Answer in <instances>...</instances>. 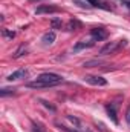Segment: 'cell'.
I'll return each instance as SVG.
<instances>
[{"mask_svg":"<svg viewBox=\"0 0 130 132\" xmlns=\"http://www.w3.org/2000/svg\"><path fill=\"white\" fill-rule=\"evenodd\" d=\"M121 46H126V40H118V42H109L107 45H104L99 49L101 55H107V54H113L115 51H118Z\"/></svg>","mask_w":130,"mask_h":132,"instance_id":"6da1fadb","label":"cell"},{"mask_svg":"<svg viewBox=\"0 0 130 132\" xmlns=\"http://www.w3.org/2000/svg\"><path fill=\"white\" fill-rule=\"evenodd\" d=\"M37 80L46 83L48 86H54V85H58L61 81V77L58 74H52V72H44V74H40L37 77Z\"/></svg>","mask_w":130,"mask_h":132,"instance_id":"7a4b0ae2","label":"cell"},{"mask_svg":"<svg viewBox=\"0 0 130 132\" xmlns=\"http://www.w3.org/2000/svg\"><path fill=\"white\" fill-rule=\"evenodd\" d=\"M84 81L89 83V85H94V86H106L107 85V80L99 77V75H86Z\"/></svg>","mask_w":130,"mask_h":132,"instance_id":"3957f363","label":"cell"},{"mask_svg":"<svg viewBox=\"0 0 130 132\" xmlns=\"http://www.w3.org/2000/svg\"><path fill=\"white\" fill-rule=\"evenodd\" d=\"M90 35H92V38H94L95 42H101V40H106V38L109 37V32H107L104 28H94V29L90 31Z\"/></svg>","mask_w":130,"mask_h":132,"instance_id":"277c9868","label":"cell"},{"mask_svg":"<svg viewBox=\"0 0 130 132\" xmlns=\"http://www.w3.org/2000/svg\"><path fill=\"white\" fill-rule=\"evenodd\" d=\"M54 12H60V8L54 5H41L35 9V14H54Z\"/></svg>","mask_w":130,"mask_h":132,"instance_id":"5b68a950","label":"cell"},{"mask_svg":"<svg viewBox=\"0 0 130 132\" xmlns=\"http://www.w3.org/2000/svg\"><path fill=\"white\" fill-rule=\"evenodd\" d=\"M25 77H28V71L26 69H17V71H14L12 74L8 75V80L9 81H17V80L25 78Z\"/></svg>","mask_w":130,"mask_h":132,"instance_id":"8992f818","label":"cell"},{"mask_svg":"<svg viewBox=\"0 0 130 132\" xmlns=\"http://www.w3.org/2000/svg\"><path fill=\"white\" fill-rule=\"evenodd\" d=\"M94 45H95V40H94V38H90V40H81V42H78V43L73 46V52H78V51L86 49V48H92Z\"/></svg>","mask_w":130,"mask_h":132,"instance_id":"52a82bcc","label":"cell"},{"mask_svg":"<svg viewBox=\"0 0 130 132\" xmlns=\"http://www.w3.org/2000/svg\"><path fill=\"white\" fill-rule=\"evenodd\" d=\"M106 111H107V115L110 117V120H112L115 125H118L119 120H118V115H116V108H115V104H113V103L107 104V106H106Z\"/></svg>","mask_w":130,"mask_h":132,"instance_id":"ba28073f","label":"cell"},{"mask_svg":"<svg viewBox=\"0 0 130 132\" xmlns=\"http://www.w3.org/2000/svg\"><path fill=\"white\" fill-rule=\"evenodd\" d=\"M41 42H43V45L44 46H49V45H52L54 42H55V32H46L43 37H41Z\"/></svg>","mask_w":130,"mask_h":132,"instance_id":"9c48e42d","label":"cell"},{"mask_svg":"<svg viewBox=\"0 0 130 132\" xmlns=\"http://www.w3.org/2000/svg\"><path fill=\"white\" fill-rule=\"evenodd\" d=\"M87 3L90 6H95V8H101V9H106V11H110V6L104 2H99V0H87Z\"/></svg>","mask_w":130,"mask_h":132,"instance_id":"30bf717a","label":"cell"},{"mask_svg":"<svg viewBox=\"0 0 130 132\" xmlns=\"http://www.w3.org/2000/svg\"><path fill=\"white\" fill-rule=\"evenodd\" d=\"M81 28V23L78 20H69V23L66 25V31H77Z\"/></svg>","mask_w":130,"mask_h":132,"instance_id":"8fae6325","label":"cell"},{"mask_svg":"<svg viewBox=\"0 0 130 132\" xmlns=\"http://www.w3.org/2000/svg\"><path fill=\"white\" fill-rule=\"evenodd\" d=\"M28 88H34V89H41V88H49L46 83H43V81H40V80H35V81H29L28 85H26Z\"/></svg>","mask_w":130,"mask_h":132,"instance_id":"7c38bea8","label":"cell"},{"mask_svg":"<svg viewBox=\"0 0 130 132\" xmlns=\"http://www.w3.org/2000/svg\"><path fill=\"white\" fill-rule=\"evenodd\" d=\"M26 52H28V48L25 46V45H22L17 51H15V54L12 55L14 59H20V57H23V55H26Z\"/></svg>","mask_w":130,"mask_h":132,"instance_id":"4fadbf2b","label":"cell"},{"mask_svg":"<svg viewBox=\"0 0 130 132\" xmlns=\"http://www.w3.org/2000/svg\"><path fill=\"white\" fill-rule=\"evenodd\" d=\"M99 65H103L101 60H90V62H84L83 63L84 68H92V66H99Z\"/></svg>","mask_w":130,"mask_h":132,"instance_id":"5bb4252c","label":"cell"},{"mask_svg":"<svg viewBox=\"0 0 130 132\" xmlns=\"http://www.w3.org/2000/svg\"><path fill=\"white\" fill-rule=\"evenodd\" d=\"M67 120H69L72 125H75V126H77V129H80V128H81V123H80V120H78V118H75V117H72V115H67Z\"/></svg>","mask_w":130,"mask_h":132,"instance_id":"9a60e30c","label":"cell"},{"mask_svg":"<svg viewBox=\"0 0 130 132\" xmlns=\"http://www.w3.org/2000/svg\"><path fill=\"white\" fill-rule=\"evenodd\" d=\"M2 34H3V37L11 38V40L15 37V32H14V31H9V29H2Z\"/></svg>","mask_w":130,"mask_h":132,"instance_id":"2e32d148","label":"cell"},{"mask_svg":"<svg viewBox=\"0 0 130 132\" xmlns=\"http://www.w3.org/2000/svg\"><path fill=\"white\" fill-rule=\"evenodd\" d=\"M51 26H52L54 29H58V28H61V20H60V19H52V22H51Z\"/></svg>","mask_w":130,"mask_h":132,"instance_id":"e0dca14e","label":"cell"},{"mask_svg":"<svg viewBox=\"0 0 130 132\" xmlns=\"http://www.w3.org/2000/svg\"><path fill=\"white\" fill-rule=\"evenodd\" d=\"M40 103L44 106V108H48L49 111H52V112H55V106L54 104H51V103H48V101H44V100H40Z\"/></svg>","mask_w":130,"mask_h":132,"instance_id":"ac0fdd59","label":"cell"},{"mask_svg":"<svg viewBox=\"0 0 130 132\" xmlns=\"http://www.w3.org/2000/svg\"><path fill=\"white\" fill-rule=\"evenodd\" d=\"M78 6H81V8H90V5L87 3V0H73Z\"/></svg>","mask_w":130,"mask_h":132,"instance_id":"d6986e66","label":"cell"},{"mask_svg":"<svg viewBox=\"0 0 130 132\" xmlns=\"http://www.w3.org/2000/svg\"><path fill=\"white\" fill-rule=\"evenodd\" d=\"M12 92H14V89H9V88H3V89H0V95H2V97L9 95V94H12Z\"/></svg>","mask_w":130,"mask_h":132,"instance_id":"ffe728a7","label":"cell"},{"mask_svg":"<svg viewBox=\"0 0 130 132\" xmlns=\"http://www.w3.org/2000/svg\"><path fill=\"white\" fill-rule=\"evenodd\" d=\"M126 121L130 126V104H129V108H127V111H126Z\"/></svg>","mask_w":130,"mask_h":132,"instance_id":"44dd1931","label":"cell"},{"mask_svg":"<svg viewBox=\"0 0 130 132\" xmlns=\"http://www.w3.org/2000/svg\"><path fill=\"white\" fill-rule=\"evenodd\" d=\"M121 3H123L127 9H130V0H121Z\"/></svg>","mask_w":130,"mask_h":132,"instance_id":"7402d4cb","label":"cell"}]
</instances>
